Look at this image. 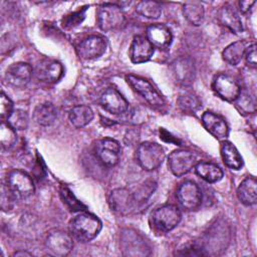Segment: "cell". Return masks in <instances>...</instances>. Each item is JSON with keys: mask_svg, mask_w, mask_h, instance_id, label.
<instances>
[{"mask_svg": "<svg viewBox=\"0 0 257 257\" xmlns=\"http://www.w3.org/2000/svg\"><path fill=\"white\" fill-rule=\"evenodd\" d=\"M68 228L73 238L80 242H88L99 234L102 224L96 216L80 213L70 220Z\"/></svg>", "mask_w": 257, "mask_h": 257, "instance_id": "obj_1", "label": "cell"}, {"mask_svg": "<svg viewBox=\"0 0 257 257\" xmlns=\"http://www.w3.org/2000/svg\"><path fill=\"white\" fill-rule=\"evenodd\" d=\"M96 22L105 32L116 30L124 25L125 17L121 6L115 3H102L96 9Z\"/></svg>", "mask_w": 257, "mask_h": 257, "instance_id": "obj_2", "label": "cell"}, {"mask_svg": "<svg viewBox=\"0 0 257 257\" xmlns=\"http://www.w3.org/2000/svg\"><path fill=\"white\" fill-rule=\"evenodd\" d=\"M181 211L175 205L161 206L155 209L150 215L152 227L165 233L175 229L181 222Z\"/></svg>", "mask_w": 257, "mask_h": 257, "instance_id": "obj_3", "label": "cell"}, {"mask_svg": "<svg viewBox=\"0 0 257 257\" xmlns=\"http://www.w3.org/2000/svg\"><path fill=\"white\" fill-rule=\"evenodd\" d=\"M139 165L145 171H154L158 169L164 162L166 154L164 148L158 143L145 142L142 143L136 153Z\"/></svg>", "mask_w": 257, "mask_h": 257, "instance_id": "obj_4", "label": "cell"}, {"mask_svg": "<svg viewBox=\"0 0 257 257\" xmlns=\"http://www.w3.org/2000/svg\"><path fill=\"white\" fill-rule=\"evenodd\" d=\"M6 184L15 199H26L35 191L31 177L21 170L10 171L6 178Z\"/></svg>", "mask_w": 257, "mask_h": 257, "instance_id": "obj_5", "label": "cell"}, {"mask_svg": "<svg viewBox=\"0 0 257 257\" xmlns=\"http://www.w3.org/2000/svg\"><path fill=\"white\" fill-rule=\"evenodd\" d=\"M125 80L127 84L152 106H162L165 104L164 97L149 80L134 74L126 75Z\"/></svg>", "mask_w": 257, "mask_h": 257, "instance_id": "obj_6", "label": "cell"}, {"mask_svg": "<svg viewBox=\"0 0 257 257\" xmlns=\"http://www.w3.org/2000/svg\"><path fill=\"white\" fill-rule=\"evenodd\" d=\"M170 71L174 81L181 86H191L196 77V67L192 58L180 56L175 59L170 66Z\"/></svg>", "mask_w": 257, "mask_h": 257, "instance_id": "obj_7", "label": "cell"}, {"mask_svg": "<svg viewBox=\"0 0 257 257\" xmlns=\"http://www.w3.org/2000/svg\"><path fill=\"white\" fill-rule=\"evenodd\" d=\"M196 164V155L190 150H175L168 157V168L176 177L186 175L195 167Z\"/></svg>", "mask_w": 257, "mask_h": 257, "instance_id": "obj_8", "label": "cell"}, {"mask_svg": "<svg viewBox=\"0 0 257 257\" xmlns=\"http://www.w3.org/2000/svg\"><path fill=\"white\" fill-rule=\"evenodd\" d=\"M45 248L52 256L63 257L68 255L73 248L72 236L62 230H51L45 240Z\"/></svg>", "mask_w": 257, "mask_h": 257, "instance_id": "obj_9", "label": "cell"}, {"mask_svg": "<svg viewBox=\"0 0 257 257\" xmlns=\"http://www.w3.org/2000/svg\"><path fill=\"white\" fill-rule=\"evenodd\" d=\"M94 153L100 164L105 167H113L119 161L121 149L115 140L104 138L96 143Z\"/></svg>", "mask_w": 257, "mask_h": 257, "instance_id": "obj_10", "label": "cell"}, {"mask_svg": "<svg viewBox=\"0 0 257 257\" xmlns=\"http://www.w3.org/2000/svg\"><path fill=\"white\" fill-rule=\"evenodd\" d=\"M177 199L183 209L197 210L202 203V193L199 186L193 181L183 182L177 189Z\"/></svg>", "mask_w": 257, "mask_h": 257, "instance_id": "obj_11", "label": "cell"}, {"mask_svg": "<svg viewBox=\"0 0 257 257\" xmlns=\"http://www.w3.org/2000/svg\"><path fill=\"white\" fill-rule=\"evenodd\" d=\"M108 205L110 209L122 216L131 214L136 205L139 204L134 196V194L124 188H117L112 190L108 196Z\"/></svg>", "mask_w": 257, "mask_h": 257, "instance_id": "obj_12", "label": "cell"}, {"mask_svg": "<svg viewBox=\"0 0 257 257\" xmlns=\"http://www.w3.org/2000/svg\"><path fill=\"white\" fill-rule=\"evenodd\" d=\"M212 88L220 98L228 102L235 101L241 91L238 82L226 73H219L214 77Z\"/></svg>", "mask_w": 257, "mask_h": 257, "instance_id": "obj_13", "label": "cell"}, {"mask_svg": "<svg viewBox=\"0 0 257 257\" xmlns=\"http://www.w3.org/2000/svg\"><path fill=\"white\" fill-rule=\"evenodd\" d=\"M106 47L107 43L104 37L100 35H90L80 41L77 46V53L82 59H95L105 52Z\"/></svg>", "mask_w": 257, "mask_h": 257, "instance_id": "obj_14", "label": "cell"}, {"mask_svg": "<svg viewBox=\"0 0 257 257\" xmlns=\"http://www.w3.org/2000/svg\"><path fill=\"white\" fill-rule=\"evenodd\" d=\"M100 106L111 114L124 113L128 108V102L114 87L106 88L99 98Z\"/></svg>", "mask_w": 257, "mask_h": 257, "instance_id": "obj_15", "label": "cell"}, {"mask_svg": "<svg viewBox=\"0 0 257 257\" xmlns=\"http://www.w3.org/2000/svg\"><path fill=\"white\" fill-rule=\"evenodd\" d=\"M32 66L27 62L12 63L5 72L6 82L17 88L24 87L30 81L32 76Z\"/></svg>", "mask_w": 257, "mask_h": 257, "instance_id": "obj_16", "label": "cell"}, {"mask_svg": "<svg viewBox=\"0 0 257 257\" xmlns=\"http://www.w3.org/2000/svg\"><path fill=\"white\" fill-rule=\"evenodd\" d=\"M155 47L146 36L136 35L130 47V58L133 63L139 64L149 61L154 55Z\"/></svg>", "mask_w": 257, "mask_h": 257, "instance_id": "obj_17", "label": "cell"}, {"mask_svg": "<svg viewBox=\"0 0 257 257\" xmlns=\"http://www.w3.org/2000/svg\"><path fill=\"white\" fill-rule=\"evenodd\" d=\"M146 37L154 47L162 50L168 49L173 40L170 28L161 23H155L148 26L146 30Z\"/></svg>", "mask_w": 257, "mask_h": 257, "instance_id": "obj_18", "label": "cell"}, {"mask_svg": "<svg viewBox=\"0 0 257 257\" xmlns=\"http://www.w3.org/2000/svg\"><path fill=\"white\" fill-rule=\"evenodd\" d=\"M202 123L204 127L214 138L218 140H226L229 136V127L225 119L212 111H205L202 115Z\"/></svg>", "mask_w": 257, "mask_h": 257, "instance_id": "obj_19", "label": "cell"}, {"mask_svg": "<svg viewBox=\"0 0 257 257\" xmlns=\"http://www.w3.org/2000/svg\"><path fill=\"white\" fill-rule=\"evenodd\" d=\"M130 233V232H128ZM121 250L125 256H146L150 254L144 240L140 239L137 234H123L121 238Z\"/></svg>", "mask_w": 257, "mask_h": 257, "instance_id": "obj_20", "label": "cell"}, {"mask_svg": "<svg viewBox=\"0 0 257 257\" xmlns=\"http://www.w3.org/2000/svg\"><path fill=\"white\" fill-rule=\"evenodd\" d=\"M35 73L37 78L42 81L56 82L63 74V67L58 61L45 60L37 66Z\"/></svg>", "mask_w": 257, "mask_h": 257, "instance_id": "obj_21", "label": "cell"}, {"mask_svg": "<svg viewBox=\"0 0 257 257\" xmlns=\"http://www.w3.org/2000/svg\"><path fill=\"white\" fill-rule=\"evenodd\" d=\"M218 19L223 26L235 34H239L243 31V24L239 15L229 5H224L220 8L218 12Z\"/></svg>", "mask_w": 257, "mask_h": 257, "instance_id": "obj_22", "label": "cell"}, {"mask_svg": "<svg viewBox=\"0 0 257 257\" xmlns=\"http://www.w3.org/2000/svg\"><path fill=\"white\" fill-rule=\"evenodd\" d=\"M238 199L245 206L255 205L257 202V181L254 177L245 178L237 189Z\"/></svg>", "mask_w": 257, "mask_h": 257, "instance_id": "obj_23", "label": "cell"}, {"mask_svg": "<svg viewBox=\"0 0 257 257\" xmlns=\"http://www.w3.org/2000/svg\"><path fill=\"white\" fill-rule=\"evenodd\" d=\"M195 173L207 183H217L222 180L224 173L222 169L210 162H199L195 165Z\"/></svg>", "mask_w": 257, "mask_h": 257, "instance_id": "obj_24", "label": "cell"}, {"mask_svg": "<svg viewBox=\"0 0 257 257\" xmlns=\"http://www.w3.org/2000/svg\"><path fill=\"white\" fill-rule=\"evenodd\" d=\"M33 118L37 124L41 126H49L56 120L57 110L51 102H44L35 107Z\"/></svg>", "mask_w": 257, "mask_h": 257, "instance_id": "obj_25", "label": "cell"}, {"mask_svg": "<svg viewBox=\"0 0 257 257\" xmlns=\"http://www.w3.org/2000/svg\"><path fill=\"white\" fill-rule=\"evenodd\" d=\"M68 118L70 123L76 127L81 128L87 125L93 118V111L88 105L80 104L72 107L69 110Z\"/></svg>", "mask_w": 257, "mask_h": 257, "instance_id": "obj_26", "label": "cell"}, {"mask_svg": "<svg viewBox=\"0 0 257 257\" xmlns=\"http://www.w3.org/2000/svg\"><path fill=\"white\" fill-rule=\"evenodd\" d=\"M221 156L224 164L232 170H240L243 166V160L236 147L230 142H223L221 145Z\"/></svg>", "mask_w": 257, "mask_h": 257, "instance_id": "obj_27", "label": "cell"}, {"mask_svg": "<svg viewBox=\"0 0 257 257\" xmlns=\"http://www.w3.org/2000/svg\"><path fill=\"white\" fill-rule=\"evenodd\" d=\"M183 13L186 19L195 26L203 23L205 17V9L200 1H188L183 5Z\"/></svg>", "mask_w": 257, "mask_h": 257, "instance_id": "obj_28", "label": "cell"}, {"mask_svg": "<svg viewBox=\"0 0 257 257\" xmlns=\"http://www.w3.org/2000/svg\"><path fill=\"white\" fill-rule=\"evenodd\" d=\"M245 50L246 44L244 41H235L225 47L222 52V57L230 65H237L244 57Z\"/></svg>", "mask_w": 257, "mask_h": 257, "instance_id": "obj_29", "label": "cell"}, {"mask_svg": "<svg viewBox=\"0 0 257 257\" xmlns=\"http://www.w3.org/2000/svg\"><path fill=\"white\" fill-rule=\"evenodd\" d=\"M234 102H235L236 108L239 110V112L244 115L252 114V113H255V111H256L255 98L247 90L241 89L239 95L237 96V98L235 99Z\"/></svg>", "mask_w": 257, "mask_h": 257, "instance_id": "obj_30", "label": "cell"}, {"mask_svg": "<svg viewBox=\"0 0 257 257\" xmlns=\"http://www.w3.org/2000/svg\"><path fill=\"white\" fill-rule=\"evenodd\" d=\"M136 11L149 19H157L162 14V5L156 1H140L136 5Z\"/></svg>", "mask_w": 257, "mask_h": 257, "instance_id": "obj_31", "label": "cell"}, {"mask_svg": "<svg viewBox=\"0 0 257 257\" xmlns=\"http://www.w3.org/2000/svg\"><path fill=\"white\" fill-rule=\"evenodd\" d=\"M17 141L16 130H14L7 121L2 120L0 125V143L3 150L11 149Z\"/></svg>", "mask_w": 257, "mask_h": 257, "instance_id": "obj_32", "label": "cell"}, {"mask_svg": "<svg viewBox=\"0 0 257 257\" xmlns=\"http://www.w3.org/2000/svg\"><path fill=\"white\" fill-rule=\"evenodd\" d=\"M177 104L184 111L194 112L201 106V100L194 93H185L178 97Z\"/></svg>", "mask_w": 257, "mask_h": 257, "instance_id": "obj_33", "label": "cell"}, {"mask_svg": "<svg viewBox=\"0 0 257 257\" xmlns=\"http://www.w3.org/2000/svg\"><path fill=\"white\" fill-rule=\"evenodd\" d=\"M7 122L16 131L25 130L28 125V115L26 111L22 109H14L10 116L7 118Z\"/></svg>", "mask_w": 257, "mask_h": 257, "instance_id": "obj_34", "label": "cell"}, {"mask_svg": "<svg viewBox=\"0 0 257 257\" xmlns=\"http://www.w3.org/2000/svg\"><path fill=\"white\" fill-rule=\"evenodd\" d=\"M60 195L63 202L70 208L71 211H83L85 210V206L78 201L72 192L67 187H62L60 190Z\"/></svg>", "mask_w": 257, "mask_h": 257, "instance_id": "obj_35", "label": "cell"}, {"mask_svg": "<svg viewBox=\"0 0 257 257\" xmlns=\"http://www.w3.org/2000/svg\"><path fill=\"white\" fill-rule=\"evenodd\" d=\"M85 10H86V8L84 7L81 10H78L69 15H66L62 19V27L64 29H70V28H73V27L79 25L82 22V20L84 19Z\"/></svg>", "mask_w": 257, "mask_h": 257, "instance_id": "obj_36", "label": "cell"}, {"mask_svg": "<svg viewBox=\"0 0 257 257\" xmlns=\"http://www.w3.org/2000/svg\"><path fill=\"white\" fill-rule=\"evenodd\" d=\"M156 189V183L154 182H147L144 185H142L136 193H134V196L138 203L146 201L155 191Z\"/></svg>", "mask_w": 257, "mask_h": 257, "instance_id": "obj_37", "label": "cell"}, {"mask_svg": "<svg viewBox=\"0 0 257 257\" xmlns=\"http://www.w3.org/2000/svg\"><path fill=\"white\" fill-rule=\"evenodd\" d=\"M13 102L12 100L2 91L0 94V114L2 120L7 119L13 112Z\"/></svg>", "mask_w": 257, "mask_h": 257, "instance_id": "obj_38", "label": "cell"}, {"mask_svg": "<svg viewBox=\"0 0 257 257\" xmlns=\"http://www.w3.org/2000/svg\"><path fill=\"white\" fill-rule=\"evenodd\" d=\"M244 57L246 60V64L252 68H255L257 65V53H256V44L252 43L248 47H246Z\"/></svg>", "mask_w": 257, "mask_h": 257, "instance_id": "obj_39", "label": "cell"}, {"mask_svg": "<svg viewBox=\"0 0 257 257\" xmlns=\"http://www.w3.org/2000/svg\"><path fill=\"white\" fill-rule=\"evenodd\" d=\"M203 248L197 244V243H191L185 246L184 249H181V251L178 253L179 255H188V256H199V255H205V252H203Z\"/></svg>", "mask_w": 257, "mask_h": 257, "instance_id": "obj_40", "label": "cell"}, {"mask_svg": "<svg viewBox=\"0 0 257 257\" xmlns=\"http://www.w3.org/2000/svg\"><path fill=\"white\" fill-rule=\"evenodd\" d=\"M255 3H256L255 1H249V0L240 1L239 2V9L243 14H247L251 11V9H252V7Z\"/></svg>", "mask_w": 257, "mask_h": 257, "instance_id": "obj_41", "label": "cell"}, {"mask_svg": "<svg viewBox=\"0 0 257 257\" xmlns=\"http://www.w3.org/2000/svg\"><path fill=\"white\" fill-rule=\"evenodd\" d=\"M13 256H31V254L30 253H28V252H26V251H17V252H15L14 254H13Z\"/></svg>", "mask_w": 257, "mask_h": 257, "instance_id": "obj_42", "label": "cell"}]
</instances>
